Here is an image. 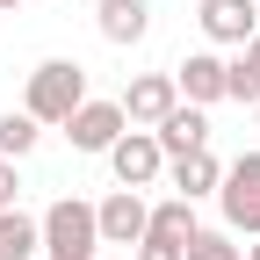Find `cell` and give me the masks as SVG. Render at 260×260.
I'll return each mask as SVG.
<instances>
[{"label": "cell", "instance_id": "cell-6", "mask_svg": "<svg viewBox=\"0 0 260 260\" xmlns=\"http://www.w3.org/2000/svg\"><path fill=\"white\" fill-rule=\"evenodd\" d=\"M130 130V116H123V102H87L73 109V123H65V138H73V152H109L116 138Z\"/></svg>", "mask_w": 260, "mask_h": 260}, {"label": "cell", "instance_id": "cell-2", "mask_svg": "<svg viewBox=\"0 0 260 260\" xmlns=\"http://www.w3.org/2000/svg\"><path fill=\"white\" fill-rule=\"evenodd\" d=\"M217 203H224V232H246V239H260V152H239L232 167H224Z\"/></svg>", "mask_w": 260, "mask_h": 260}, {"label": "cell", "instance_id": "cell-10", "mask_svg": "<svg viewBox=\"0 0 260 260\" xmlns=\"http://www.w3.org/2000/svg\"><path fill=\"white\" fill-rule=\"evenodd\" d=\"M94 29H102L109 44H145V29H152V8L145 0H102V8H94Z\"/></svg>", "mask_w": 260, "mask_h": 260}, {"label": "cell", "instance_id": "cell-4", "mask_svg": "<svg viewBox=\"0 0 260 260\" xmlns=\"http://www.w3.org/2000/svg\"><path fill=\"white\" fill-rule=\"evenodd\" d=\"M174 87H181V102H195V109L232 102V58H217V51H188V58L174 65Z\"/></svg>", "mask_w": 260, "mask_h": 260}, {"label": "cell", "instance_id": "cell-8", "mask_svg": "<svg viewBox=\"0 0 260 260\" xmlns=\"http://www.w3.org/2000/svg\"><path fill=\"white\" fill-rule=\"evenodd\" d=\"M195 22H203L210 44H232V51L260 37V8H253V0H203V15H195Z\"/></svg>", "mask_w": 260, "mask_h": 260}, {"label": "cell", "instance_id": "cell-13", "mask_svg": "<svg viewBox=\"0 0 260 260\" xmlns=\"http://www.w3.org/2000/svg\"><path fill=\"white\" fill-rule=\"evenodd\" d=\"M203 224H195V203L188 195H167V203L152 210V224H145V239H174V246H188Z\"/></svg>", "mask_w": 260, "mask_h": 260}, {"label": "cell", "instance_id": "cell-22", "mask_svg": "<svg viewBox=\"0 0 260 260\" xmlns=\"http://www.w3.org/2000/svg\"><path fill=\"white\" fill-rule=\"evenodd\" d=\"M253 8H260V0H253Z\"/></svg>", "mask_w": 260, "mask_h": 260}, {"label": "cell", "instance_id": "cell-1", "mask_svg": "<svg viewBox=\"0 0 260 260\" xmlns=\"http://www.w3.org/2000/svg\"><path fill=\"white\" fill-rule=\"evenodd\" d=\"M87 102V65H73V58H44L37 73H29V94H22V109L37 116V123H73V109Z\"/></svg>", "mask_w": 260, "mask_h": 260}, {"label": "cell", "instance_id": "cell-15", "mask_svg": "<svg viewBox=\"0 0 260 260\" xmlns=\"http://www.w3.org/2000/svg\"><path fill=\"white\" fill-rule=\"evenodd\" d=\"M188 260H246V246H239V232H224V224L217 232L203 224V232L188 239Z\"/></svg>", "mask_w": 260, "mask_h": 260}, {"label": "cell", "instance_id": "cell-20", "mask_svg": "<svg viewBox=\"0 0 260 260\" xmlns=\"http://www.w3.org/2000/svg\"><path fill=\"white\" fill-rule=\"evenodd\" d=\"M246 260H260V239H253V246H246Z\"/></svg>", "mask_w": 260, "mask_h": 260}, {"label": "cell", "instance_id": "cell-3", "mask_svg": "<svg viewBox=\"0 0 260 260\" xmlns=\"http://www.w3.org/2000/svg\"><path fill=\"white\" fill-rule=\"evenodd\" d=\"M102 159H109L116 188H152L159 174H167V152H159V138H152V130H123V138H116Z\"/></svg>", "mask_w": 260, "mask_h": 260}, {"label": "cell", "instance_id": "cell-18", "mask_svg": "<svg viewBox=\"0 0 260 260\" xmlns=\"http://www.w3.org/2000/svg\"><path fill=\"white\" fill-rule=\"evenodd\" d=\"M15 195H22V174H15V159H0V210H15Z\"/></svg>", "mask_w": 260, "mask_h": 260}, {"label": "cell", "instance_id": "cell-9", "mask_svg": "<svg viewBox=\"0 0 260 260\" xmlns=\"http://www.w3.org/2000/svg\"><path fill=\"white\" fill-rule=\"evenodd\" d=\"M167 181H174V195L203 203V195H217V188H224V167H217V152L203 145V152H181V159H167Z\"/></svg>", "mask_w": 260, "mask_h": 260}, {"label": "cell", "instance_id": "cell-14", "mask_svg": "<svg viewBox=\"0 0 260 260\" xmlns=\"http://www.w3.org/2000/svg\"><path fill=\"white\" fill-rule=\"evenodd\" d=\"M37 138H44V123L29 116V109H8V116H0V159H29Z\"/></svg>", "mask_w": 260, "mask_h": 260}, {"label": "cell", "instance_id": "cell-19", "mask_svg": "<svg viewBox=\"0 0 260 260\" xmlns=\"http://www.w3.org/2000/svg\"><path fill=\"white\" fill-rule=\"evenodd\" d=\"M15 8H22V0H0V15H15Z\"/></svg>", "mask_w": 260, "mask_h": 260}, {"label": "cell", "instance_id": "cell-11", "mask_svg": "<svg viewBox=\"0 0 260 260\" xmlns=\"http://www.w3.org/2000/svg\"><path fill=\"white\" fill-rule=\"evenodd\" d=\"M152 138H159V152H167V159H181V152H203V145H210V116L195 109V102H181L167 123L152 130Z\"/></svg>", "mask_w": 260, "mask_h": 260}, {"label": "cell", "instance_id": "cell-5", "mask_svg": "<svg viewBox=\"0 0 260 260\" xmlns=\"http://www.w3.org/2000/svg\"><path fill=\"white\" fill-rule=\"evenodd\" d=\"M181 109V87H174V73H138L123 87V116H130V130H159Z\"/></svg>", "mask_w": 260, "mask_h": 260}, {"label": "cell", "instance_id": "cell-16", "mask_svg": "<svg viewBox=\"0 0 260 260\" xmlns=\"http://www.w3.org/2000/svg\"><path fill=\"white\" fill-rule=\"evenodd\" d=\"M232 102H260V37L239 44V58H232Z\"/></svg>", "mask_w": 260, "mask_h": 260}, {"label": "cell", "instance_id": "cell-17", "mask_svg": "<svg viewBox=\"0 0 260 260\" xmlns=\"http://www.w3.org/2000/svg\"><path fill=\"white\" fill-rule=\"evenodd\" d=\"M130 260H188V246H174V239H138Z\"/></svg>", "mask_w": 260, "mask_h": 260}, {"label": "cell", "instance_id": "cell-12", "mask_svg": "<svg viewBox=\"0 0 260 260\" xmlns=\"http://www.w3.org/2000/svg\"><path fill=\"white\" fill-rule=\"evenodd\" d=\"M44 253V217L0 210V260H37Z\"/></svg>", "mask_w": 260, "mask_h": 260}, {"label": "cell", "instance_id": "cell-21", "mask_svg": "<svg viewBox=\"0 0 260 260\" xmlns=\"http://www.w3.org/2000/svg\"><path fill=\"white\" fill-rule=\"evenodd\" d=\"M253 123H260V102H253Z\"/></svg>", "mask_w": 260, "mask_h": 260}, {"label": "cell", "instance_id": "cell-7", "mask_svg": "<svg viewBox=\"0 0 260 260\" xmlns=\"http://www.w3.org/2000/svg\"><path fill=\"white\" fill-rule=\"evenodd\" d=\"M94 224H102V246H138L145 224H152V210H145L138 188H116L109 203H94Z\"/></svg>", "mask_w": 260, "mask_h": 260}]
</instances>
